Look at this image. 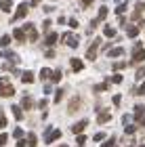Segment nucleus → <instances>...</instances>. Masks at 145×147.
Here are the masks:
<instances>
[{"mask_svg":"<svg viewBox=\"0 0 145 147\" xmlns=\"http://www.w3.org/2000/svg\"><path fill=\"white\" fill-rule=\"evenodd\" d=\"M80 107H82V99H80V97H74V99L69 101V105H67V113H76Z\"/></svg>","mask_w":145,"mask_h":147,"instance_id":"7","label":"nucleus"},{"mask_svg":"<svg viewBox=\"0 0 145 147\" xmlns=\"http://www.w3.org/2000/svg\"><path fill=\"white\" fill-rule=\"evenodd\" d=\"M11 44V36H2L0 38V46H9Z\"/></svg>","mask_w":145,"mask_h":147,"instance_id":"29","label":"nucleus"},{"mask_svg":"<svg viewBox=\"0 0 145 147\" xmlns=\"http://www.w3.org/2000/svg\"><path fill=\"white\" fill-rule=\"evenodd\" d=\"M13 36H15L19 42H25V40H28V36H25V30H13Z\"/></svg>","mask_w":145,"mask_h":147,"instance_id":"15","label":"nucleus"},{"mask_svg":"<svg viewBox=\"0 0 145 147\" xmlns=\"http://www.w3.org/2000/svg\"><path fill=\"white\" fill-rule=\"evenodd\" d=\"M143 113H145V107H143V105H137L133 116H135V120H137V122H141V124H145V120H143Z\"/></svg>","mask_w":145,"mask_h":147,"instance_id":"10","label":"nucleus"},{"mask_svg":"<svg viewBox=\"0 0 145 147\" xmlns=\"http://www.w3.org/2000/svg\"><path fill=\"white\" fill-rule=\"evenodd\" d=\"M122 76H120V74H114V78H111V82H114V84H122Z\"/></svg>","mask_w":145,"mask_h":147,"instance_id":"31","label":"nucleus"},{"mask_svg":"<svg viewBox=\"0 0 145 147\" xmlns=\"http://www.w3.org/2000/svg\"><path fill=\"white\" fill-rule=\"evenodd\" d=\"M126 2H124V4H120V6H118V9H116V13H118V15H124V11H126Z\"/></svg>","mask_w":145,"mask_h":147,"instance_id":"35","label":"nucleus"},{"mask_svg":"<svg viewBox=\"0 0 145 147\" xmlns=\"http://www.w3.org/2000/svg\"><path fill=\"white\" fill-rule=\"evenodd\" d=\"M76 141H78V145H84L86 143V137L84 135H76Z\"/></svg>","mask_w":145,"mask_h":147,"instance_id":"36","label":"nucleus"},{"mask_svg":"<svg viewBox=\"0 0 145 147\" xmlns=\"http://www.w3.org/2000/svg\"><path fill=\"white\" fill-rule=\"evenodd\" d=\"M23 30H25V36H28L30 40H36V38H38V32H36V25H34V23H28Z\"/></svg>","mask_w":145,"mask_h":147,"instance_id":"9","label":"nucleus"},{"mask_svg":"<svg viewBox=\"0 0 145 147\" xmlns=\"http://www.w3.org/2000/svg\"><path fill=\"white\" fill-rule=\"evenodd\" d=\"M109 84H111V80H105V82L97 84V86H95V92H103V90H107V88H109Z\"/></svg>","mask_w":145,"mask_h":147,"instance_id":"19","label":"nucleus"},{"mask_svg":"<svg viewBox=\"0 0 145 147\" xmlns=\"http://www.w3.org/2000/svg\"><path fill=\"white\" fill-rule=\"evenodd\" d=\"M61 137V130H57V128H49V132H44V143H53V141H57V139Z\"/></svg>","mask_w":145,"mask_h":147,"instance_id":"6","label":"nucleus"},{"mask_svg":"<svg viewBox=\"0 0 145 147\" xmlns=\"http://www.w3.org/2000/svg\"><path fill=\"white\" fill-rule=\"evenodd\" d=\"M128 63H124V61H118V63H114V69H124Z\"/></svg>","mask_w":145,"mask_h":147,"instance_id":"37","label":"nucleus"},{"mask_svg":"<svg viewBox=\"0 0 145 147\" xmlns=\"http://www.w3.org/2000/svg\"><path fill=\"white\" fill-rule=\"evenodd\" d=\"M107 55H109V57H122V55H124V49H122V46H116V49H109V51H107Z\"/></svg>","mask_w":145,"mask_h":147,"instance_id":"16","label":"nucleus"},{"mask_svg":"<svg viewBox=\"0 0 145 147\" xmlns=\"http://www.w3.org/2000/svg\"><path fill=\"white\" fill-rule=\"evenodd\" d=\"M28 147H36V135H34V132L28 135Z\"/></svg>","mask_w":145,"mask_h":147,"instance_id":"23","label":"nucleus"},{"mask_svg":"<svg viewBox=\"0 0 145 147\" xmlns=\"http://www.w3.org/2000/svg\"><path fill=\"white\" fill-rule=\"evenodd\" d=\"M120 97H122V95H114V97H111V101H114V105H120V101H122Z\"/></svg>","mask_w":145,"mask_h":147,"instance_id":"41","label":"nucleus"},{"mask_svg":"<svg viewBox=\"0 0 145 147\" xmlns=\"http://www.w3.org/2000/svg\"><path fill=\"white\" fill-rule=\"evenodd\" d=\"M61 80V69H55L53 71V82H59Z\"/></svg>","mask_w":145,"mask_h":147,"instance_id":"30","label":"nucleus"},{"mask_svg":"<svg viewBox=\"0 0 145 147\" xmlns=\"http://www.w3.org/2000/svg\"><path fill=\"white\" fill-rule=\"evenodd\" d=\"M109 120H111L109 109H101V111H99V116H97V124H107Z\"/></svg>","mask_w":145,"mask_h":147,"instance_id":"8","label":"nucleus"},{"mask_svg":"<svg viewBox=\"0 0 145 147\" xmlns=\"http://www.w3.org/2000/svg\"><path fill=\"white\" fill-rule=\"evenodd\" d=\"M2 57H6L9 61H13V63H19V55H15V53H11V51H4V53H0Z\"/></svg>","mask_w":145,"mask_h":147,"instance_id":"12","label":"nucleus"},{"mask_svg":"<svg viewBox=\"0 0 145 147\" xmlns=\"http://www.w3.org/2000/svg\"><path fill=\"white\" fill-rule=\"evenodd\" d=\"M107 13H109V11H107V6H101V9H99V15H97V19H99V21H103V19L107 17Z\"/></svg>","mask_w":145,"mask_h":147,"instance_id":"21","label":"nucleus"},{"mask_svg":"<svg viewBox=\"0 0 145 147\" xmlns=\"http://www.w3.org/2000/svg\"><path fill=\"white\" fill-rule=\"evenodd\" d=\"M69 28H74V30L78 28V21H76V19H69Z\"/></svg>","mask_w":145,"mask_h":147,"instance_id":"45","label":"nucleus"},{"mask_svg":"<svg viewBox=\"0 0 145 147\" xmlns=\"http://www.w3.org/2000/svg\"><path fill=\"white\" fill-rule=\"evenodd\" d=\"M0 9L2 11H11V0H2V2H0Z\"/></svg>","mask_w":145,"mask_h":147,"instance_id":"27","label":"nucleus"},{"mask_svg":"<svg viewBox=\"0 0 145 147\" xmlns=\"http://www.w3.org/2000/svg\"><path fill=\"white\" fill-rule=\"evenodd\" d=\"M101 141H105V132H97L95 135V143H101Z\"/></svg>","mask_w":145,"mask_h":147,"instance_id":"33","label":"nucleus"},{"mask_svg":"<svg viewBox=\"0 0 145 147\" xmlns=\"http://www.w3.org/2000/svg\"><path fill=\"white\" fill-rule=\"evenodd\" d=\"M55 42H57V34H55V32H51V34L44 38V46H53Z\"/></svg>","mask_w":145,"mask_h":147,"instance_id":"17","label":"nucleus"},{"mask_svg":"<svg viewBox=\"0 0 145 147\" xmlns=\"http://www.w3.org/2000/svg\"><path fill=\"white\" fill-rule=\"evenodd\" d=\"M114 145H116V139H114V137H109V139H105V141H103L101 147H114Z\"/></svg>","mask_w":145,"mask_h":147,"instance_id":"26","label":"nucleus"},{"mask_svg":"<svg viewBox=\"0 0 145 147\" xmlns=\"http://www.w3.org/2000/svg\"><path fill=\"white\" fill-rule=\"evenodd\" d=\"M13 116H15L17 120H21V118H23V113H21V107H17V105H13Z\"/></svg>","mask_w":145,"mask_h":147,"instance_id":"25","label":"nucleus"},{"mask_svg":"<svg viewBox=\"0 0 145 147\" xmlns=\"http://www.w3.org/2000/svg\"><path fill=\"white\" fill-rule=\"evenodd\" d=\"M61 99H63V90L59 88V90L55 92V103H61Z\"/></svg>","mask_w":145,"mask_h":147,"instance_id":"32","label":"nucleus"},{"mask_svg":"<svg viewBox=\"0 0 145 147\" xmlns=\"http://www.w3.org/2000/svg\"><path fill=\"white\" fill-rule=\"evenodd\" d=\"M59 147H65V145H59Z\"/></svg>","mask_w":145,"mask_h":147,"instance_id":"50","label":"nucleus"},{"mask_svg":"<svg viewBox=\"0 0 145 147\" xmlns=\"http://www.w3.org/2000/svg\"><path fill=\"white\" fill-rule=\"evenodd\" d=\"M21 82L23 84H32V82H34V74H32V71H23L21 74Z\"/></svg>","mask_w":145,"mask_h":147,"instance_id":"13","label":"nucleus"},{"mask_svg":"<svg viewBox=\"0 0 145 147\" xmlns=\"http://www.w3.org/2000/svg\"><path fill=\"white\" fill-rule=\"evenodd\" d=\"M78 147H82V145H78Z\"/></svg>","mask_w":145,"mask_h":147,"instance_id":"52","label":"nucleus"},{"mask_svg":"<svg viewBox=\"0 0 145 147\" xmlns=\"http://www.w3.org/2000/svg\"><path fill=\"white\" fill-rule=\"evenodd\" d=\"M40 78L44 80V82H47V80H53V71H51V69H47V67L40 69Z\"/></svg>","mask_w":145,"mask_h":147,"instance_id":"20","label":"nucleus"},{"mask_svg":"<svg viewBox=\"0 0 145 147\" xmlns=\"http://www.w3.org/2000/svg\"><path fill=\"white\" fill-rule=\"evenodd\" d=\"M21 105H23L25 109H30L32 105H34V103H32V99H30V95H23V101H21Z\"/></svg>","mask_w":145,"mask_h":147,"instance_id":"22","label":"nucleus"},{"mask_svg":"<svg viewBox=\"0 0 145 147\" xmlns=\"http://www.w3.org/2000/svg\"><path fill=\"white\" fill-rule=\"evenodd\" d=\"M47 105H49V103H47V99H42V101L38 103V107H40V109H47Z\"/></svg>","mask_w":145,"mask_h":147,"instance_id":"42","label":"nucleus"},{"mask_svg":"<svg viewBox=\"0 0 145 147\" xmlns=\"http://www.w3.org/2000/svg\"><path fill=\"white\" fill-rule=\"evenodd\" d=\"M71 69H74V71H82L84 69V63L80 61V59H71Z\"/></svg>","mask_w":145,"mask_h":147,"instance_id":"18","label":"nucleus"},{"mask_svg":"<svg viewBox=\"0 0 145 147\" xmlns=\"http://www.w3.org/2000/svg\"><path fill=\"white\" fill-rule=\"evenodd\" d=\"M51 90H53V86H51V84H44V92H47V95H49Z\"/></svg>","mask_w":145,"mask_h":147,"instance_id":"46","label":"nucleus"},{"mask_svg":"<svg viewBox=\"0 0 145 147\" xmlns=\"http://www.w3.org/2000/svg\"><path fill=\"white\" fill-rule=\"evenodd\" d=\"M139 147H145V145H139Z\"/></svg>","mask_w":145,"mask_h":147,"instance_id":"51","label":"nucleus"},{"mask_svg":"<svg viewBox=\"0 0 145 147\" xmlns=\"http://www.w3.org/2000/svg\"><path fill=\"white\" fill-rule=\"evenodd\" d=\"M99 46H101V38H95L93 42H90L88 51H86V59H90V61H95V59H97V51H99Z\"/></svg>","mask_w":145,"mask_h":147,"instance_id":"2","label":"nucleus"},{"mask_svg":"<svg viewBox=\"0 0 145 147\" xmlns=\"http://www.w3.org/2000/svg\"><path fill=\"white\" fill-rule=\"evenodd\" d=\"M90 2H93V0H82V6H88Z\"/></svg>","mask_w":145,"mask_h":147,"instance_id":"48","label":"nucleus"},{"mask_svg":"<svg viewBox=\"0 0 145 147\" xmlns=\"http://www.w3.org/2000/svg\"><path fill=\"white\" fill-rule=\"evenodd\" d=\"M61 40L69 46V49H78V44H80V38L74 36V34H69V32H65V34L61 36Z\"/></svg>","mask_w":145,"mask_h":147,"instance_id":"3","label":"nucleus"},{"mask_svg":"<svg viewBox=\"0 0 145 147\" xmlns=\"http://www.w3.org/2000/svg\"><path fill=\"white\" fill-rule=\"evenodd\" d=\"M51 25H53V21H51V19H44V21H42V28H44V30H49Z\"/></svg>","mask_w":145,"mask_h":147,"instance_id":"40","label":"nucleus"},{"mask_svg":"<svg viewBox=\"0 0 145 147\" xmlns=\"http://www.w3.org/2000/svg\"><path fill=\"white\" fill-rule=\"evenodd\" d=\"M6 141H9V137H6V135H0V145H6Z\"/></svg>","mask_w":145,"mask_h":147,"instance_id":"44","label":"nucleus"},{"mask_svg":"<svg viewBox=\"0 0 145 147\" xmlns=\"http://www.w3.org/2000/svg\"><path fill=\"white\" fill-rule=\"evenodd\" d=\"M4 126H6V118L0 113V128H4Z\"/></svg>","mask_w":145,"mask_h":147,"instance_id":"43","label":"nucleus"},{"mask_svg":"<svg viewBox=\"0 0 145 147\" xmlns=\"http://www.w3.org/2000/svg\"><path fill=\"white\" fill-rule=\"evenodd\" d=\"M15 95V86L9 82V78H0V97H13Z\"/></svg>","mask_w":145,"mask_h":147,"instance_id":"1","label":"nucleus"},{"mask_svg":"<svg viewBox=\"0 0 145 147\" xmlns=\"http://www.w3.org/2000/svg\"><path fill=\"white\" fill-rule=\"evenodd\" d=\"M139 61H145V49H141V44H135L133 57H130V65H133V63H139Z\"/></svg>","mask_w":145,"mask_h":147,"instance_id":"4","label":"nucleus"},{"mask_svg":"<svg viewBox=\"0 0 145 147\" xmlns=\"http://www.w3.org/2000/svg\"><path fill=\"white\" fill-rule=\"evenodd\" d=\"M114 2H120V0H114Z\"/></svg>","mask_w":145,"mask_h":147,"instance_id":"49","label":"nucleus"},{"mask_svg":"<svg viewBox=\"0 0 145 147\" xmlns=\"http://www.w3.org/2000/svg\"><path fill=\"white\" fill-rule=\"evenodd\" d=\"M126 36L128 38H137L139 36V28H137V25H128L126 28Z\"/></svg>","mask_w":145,"mask_h":147,"instance_id":"14","label":"nucleus"},{"mask_svg":"<svg viewBox=\"0 0 145 147\" xmlns=\"http://www.w3.org/2000/svg\"><path fill=\"white\" fill-rule=\"evenodd\" d=\"M135 95H145V84H141L139 88H135Z\"/></svg>","mask_w":145,"mask_h":147,"instance_id":"39","label":"nucleus"},{"mask_svg":"<svg viewBox=\"0 0 145 147\" xmlns=\"http://www.w3.org/2000/svg\"><path fill=\"white\" fill-rule=\"evenodd\" d=\"M124 132H126L128 137H130V135H135V132H137V126H128V124H126V128H124Z\"/></svg>","mask_w":145,"mask_h":147,"instance_id":"28","label":"nucleus"},{"mask_svg":"<svg viewBox=\"0 0 145 147\" xmlns=\"http://www.w3.org/2000/svg\"><path fill=\"white\" fill-rule=\"evenodd\" d=\"M17 147H28V141H19V143H17Z\"/></svg>","mask_w":145,"mask_h":147,"instance_id":"47","label":"nucleus"},{"mask_svg":"<svg viewBox=\"0 0 145 147\" xmlns=\"http://www.w3.org/2000/svg\"><path fill=\"white\" fill-rule=\"evenodd\" d=\"M86 128V120H82V122H78V124H74L71 126V132H74V135H80V132Z\"/></svg>","mask_w":145,"mask_h":147,"instance_id":"11","label":"nucleus"},{"mask_svg":"<svg viewBox=\"0 0 145 147\" xmlns=\"http://www.w3.org/2000/svg\"><path fill=\"white\" fill-rule=\"evenodd\" d=\"M105 36H107V38H114V36H116V30L111 28V25H105Z\"/></svg>","mask_w":145,"mask_h":147,"instance_id":"24","label":"nucleus"},{"mask_svg":"<svg viewBox=\"0 0 145 147\" xmlns=\"http://www.w3.org/2000/svg\"><path fill=\"white\" fill-rule=\"evenodd\" d=\"M141 78H145V67H139V69H137V80H141Z\"/></svg>","mask_w":145,"mask_h":147,"instance_id":"38","label":"nucleus"},{"mask_svg":"<svg viewBox=\"0 0 145 147\" xmlns=\"http://www.w3.org/2000/svg\"><path fill=\"white\" fill-rule=\"evenodd\" d=\"M13 137H15V139H21V137H23V128H15V130H13Z\"/></svg>","mask_w":145,"mask_h":147,"instance_id":"34","label":"nucleus"},{"mask_svg":"<svg viewBox=\"0 0 145 147\" xmlns=\"http://www.w3.org/2000/svg\"><path fill=\"white\" fill-rule=\"evenodd\" d=\"M30 6H32L30 2H21V4H19V6H17V13L13 15V21H19V19H23L25 15H28Z\"/></svg>","mask_w":145,"mask_h":147,"instance_id":"5","label":"nucleus"}]
</instances>
